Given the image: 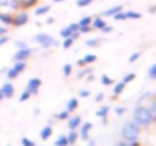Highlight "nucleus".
Masks as SVG:
<instances>
[{"label":"nucleus","instance_id":"obj_1","mask_svg":"<svg viewBox=\"0 0 156 146\" xmlns=\"http://www.w3.org/2000/svg\"><path fill=\"white\" fill-rule=\"evenodd\" d=\"M133 120L141 126V128H147L153 123V116L150 113V108L148 105H136L135 110H133Z\"/></svg>","mask_w":156,"mask_h":146},{"label":"nucleus","instance_id":"obj_2","mask_svg":"<svg viewBox=\"0 0 156 146\" xmlns=\"http://www.w3.org/2000/svg\"><path fill=\"white\" fill-rule=\"evenodd\" d=\"M139 134H141V126L132 119V120H127L122 128H121V138L122 140H127V141H138L139 138Z\"/></svg>","mask_w":156,"mask_h":146},{"label":"nucleus","instance_id":"obj_3","mask_svg":"<svg viewBox=\"0 0 156 146\" xmlns=\"http://www.w3.org/2000/svg\"><path fill=\"white\" fill-rule=\"evenodd\" d=\"M32 40H34V43H35L38 47H41V49H44V50H49V49H54V47H58V46H60L58 40H57L54 35H49V34H46V32H38V34H35Z\"/></svg>","mask_w":156,"mask_h":146},{"label":"nucleus","instance_id":"obj_4","mask_svg":"<svg viewBox=\"0 0 156 146\" xmlns=\"http://www.w3.org/2000/svg\"><path fill=\"white\" fill-rule=\"evenodd\" d=\"M26 67H28V64H26V61H17V62H12V65L11 67H8V70H6V78L9 79V81H12V79H17L22 73L26 70Z\"/></svg>","mask_w":156,"mask_h":146},{"label":"nucleus","instance_id":"obj_5","mask_svg":"<svg viewBox=\"0 0 156 146\" xmlns=\"http://www.w3.org/2000/svg\"><path fill=\"white\" fill-rule=\"evenodd\" d=\"M28 22H29V14H28V11H25V9H19V11L12 12V25H11L12 28L19 29V28L25 26Z\"/></svg>","mask_w":156,"mask_h":146},{"label":"nucleus","instance_id":"obj_6","mask_svg":"<svg viewBox=\"0 0 156 146\" xmlns=\"http://www.w3.org/2000/svg\"><path fill=\"white\" fill-rule=\"evenodd\" d=\"M35 53V49H32V47H23V49H17L14 53H12V56H11V59H12V62H17V61H28L32 55Z\"/></svg>","mask_w":156,"mask_h":146},{"label":"nucleus","instance_id":"obj_7","mask_svg":"<svg viewBox=\"0 0 156 146\" xmlns=\"http://www.w3.org/2000/svg\"><path fill=\"white\" fill-rule=\"evenodd\" d=\"M40 87H41V79H40V78H31V79L26 82V88H25V90H26L31 96H35V95H38Z\"/></svg>","mask_w":156,"mask_h":146},{"label":"nucleus","instance_id":"obj_8","mask_svg":"<svg viewBox=\"0 0 156 146\" xmlns=\"http://www.w3.org/2000/svg\"><path fill=\"white\" fill-rule=\"evenodd\" d=\"M92 128H94L92 122H83V123L80 125V128H78V135H80V138H81L83 141H86V140L90 137Z\"/></svg>","mask_w":156,"mask_h":146},{"label":"nucleus","instance_id":"obj_9","mask_svg":"<svg viewBox=\"0 0 156 146\" xmlns=\"http://www.w3.org/2000/svg\"><path fill=\"white\" fill-rule=\"evenodd\" d=\"M0 93H2V96H3L5 99H12V96H14V93H16L14 84H12L11 81L5 82L2 87H0Z\"/></svg>","mask_w":156,"mask_h":146},{"label":"nucleus","instance_id":"obj_10","mask_svg":"<svg viewBox=\"0 0 156 146\" xmlns=\"http://www.w3.org/2000/svg\"><path fill=\"white\" fill-rule=\"evenodd\" d=\"M97 59H98V56L97 55H94V53H86L83 58H80L76 61V65L78 67H86V65H92L94 62H97Z\"/></svg>","mask_w":156,"mask_h":146},{"label":"nucleus","instance_id":"obj_11","mask_svg":"<svg viewBox=\"0 0 156 146\" xmlns=\"http://www.w3.org/2000/svg\"><path fill=\"white\" fill-rule=\"evenodd\" d=\"M78 29H80L78 23H69L67 26H64V28L60 31V37H61V38H67V37H70L72 34L78 32Z\"/></svg>","mask_w":156,"mask_h":146},{"label":"nucleus","instance_id":"obj_12","mask_svg":"<svg viewBox=\"0 0 156 146\" xmlns=\"http://www.w3.org/2000/svg\"><path fill=\"white\" fill-rule=\"evenodd\" d=\"M0 8L16 12L20 9V5H19V0H0Z\"/></svg>","mask_w":156,"mask_h":146},{"label":"nucleus","instance_id":"obj_13","mask_svg":"<svg viewBox=\"0 0 156 146\" xmlns=\"http://www.w3.org/2000/svg\"><path fill=\"white\" fill-rule=\"evenodd\" d=\"M80 32H75V34H72L70 37H67V38H63V41H61V47L64 49V50H67V49H70L73 44H75V41L80 38Z\"/></svg>","mask_w":156,"mask_h":146},{"label":"nucleus","instance_id":"obj_14","mask_svg":"<svg viewBox=\"0 0 156 146\" xmlns=\"http://www.w3.org/2000/svg\"><path fill=\"white\" fill-rule=\"evenodd\" d=\"M66 122H67V128L69 129H78L80 125L83 123V119H81V116H78V114H75V116L70 114V117Z\"/></svg>","mask_w":156,"mask_h":146},{"label":"nucleus","instance_id":"obj_15","mask_svg":"<svg viewBox=\"0 0 156 146\" xmlns=\"http://www.w3.org/2000/svg\"><path fill=\"white\" fill-rule=\"evenodd\" d=\"M107 23H106V18L104 17H101V15H95L94 18H92V29L94 31H101L104 26H106Z\"/></svg>","mask_w":156,"mask_h":146},{"label":"nucleus","instance_id":"obj_16","mask_svg":"<svg viewBox=\"0 0 156 146\" xmlns=\"http://www.w3.org/2000/svg\"><path fill=\"white\" fill-rule=\"evenodd\" d=\"M38 3H40V0H19L20 9H25V11L35 8V6H37Z\"/></svg>","mask_w":156,"mask_h":146},{"label":"nucleus","instance_id":"obj_17","mask_svg":"<svg viewBox=\"0 0 156 146\" xmlns=\"http://www.w3.org/2000/svg\"><path fill=\"white\" fill-rule=\"evenodd\" d=\"M90 73H94V67L92 65H86V67H81L80 70L76 71V79H84L87 75H90Z\"/></svg>","mask_w":156,"mask_h":146},{"label":"nucleus","instance_id":"obj_18","mask_svg":"<svg viewBox=\"0 0 156 146\" xmlns=\"http://www.w3.org/2000/svg\"><path fill=\"white\" fill-rule=\"evenodd\" d=\"M126 85H127V84H124L122 81H119V82L113 84V88H112V96H113V99L122 95V91L126 90Z\"/></svg>","mask_w":156,"mask_h":146},{"label":"nucleus","instance_id":"obj_19","mask_svg":"<svg viewBox=\"0 0 156 146\" xmlns=\"http://www.w3.org/2000/svg\"><path fill=\"white\" fill-rule=\"evenodd\" d=\"M49 11H51V5H37V6L34 8V14H35L37 17L46 15V14H49Z\"/></svg>","mask_w":156,"mask_h":146},{"label":"nucleus","instance_id":"obj_20","mask_svg":"<svg viewBox=\"0 0 156 146\" xmlns=\"http://www.w3.org/2000/svg\"><path fill=\"white\" fill-rule=\"evenodd\" d=\"M0 25L11 26L12 25V12H0Z\"/></svg>","mask_w":156,"mask_h":146},{"label":"nucleus","instance_id":"obj_21","mask_svg":"<svg viewBox=\"0 0 156 146\" xmlns=\"http://www.w3.org/2000/svg\"><path fill=\"white\" fill-rule=\"evenodd\" d=\"M52 132H54L52 125H46V126L41 128V131H40V138H41L43 141H46V140H49V137L52 135Z\"/></svg>","mask_w":156,"mask_h":146},{"label":"nucleus","instance_id":"obj_22","mask_svg":"<svg viewBox=\"0 0 156 146\" xmlns=\"http://www.w3.org/2000/svg\"><path fill=\"white\" fill-rule=\"evenodd\" d=\"M78 105H80V101H78V98H70V99L66 102V110L72 114V113L78 108Z\"/></svg>","mask_w":156,"mask_h":146},{"label":"nucleus","instance_id":"obj_23","mask_svg":"<svg viewBox=\"0 0 156 146\" xmlns=\"http://www.w3.org/2000/svg\"><path fill=\"white\" fill-rule=\"evenodd\" d=\"M119 11H122V5H116V6H112V8H109V9H106L103 14H101V17H113L115 14H118Z\"/></svg>","mask_w":156,"mask_h":146},{"label":"nucleus","instance_id":"obj_24","mask_svg":"<svg viewBox=\"0 0 156 146\" xmlns=\"http://www.w3.org/2000/svg\"><path fill=\"white\" fill-rule=\"evenodd\" d=\"M109 113H110V107H107V105H104V107H101V108H98L97 111H95V116L98 117V119H107V116H109Z\"/></svg>","mask_w":156,"mask_h":146},{"label":"nucleus","instance_id":"obj_25","mask_svg":"<svg viewBox=\"0 0 156 146\" xmlns=\"http://www.w3.org/2000/svg\"><path fill=\"white\" fill-rule=\"evenodd\" d=\"M66 135H67L69 144H75L78 141V138H80V135H78V129H69V132Z\"/></svg>","mask_w":156,"mask_h":146},{"label":"nucleus","instance_id":"obj_26","mask_svg":"<svg viewBox=\"0 0 156 146\" xmlns=\"http://www.w3.org/2000/svg\"><path fill=\"white\" fill-rule=\"evenodd\" d=\"M148 108H150V113H151V116H153V122H156V93L151 95Z\"/></svg>","mask_w":156,"mask_h":146},{"label":"nucleus","instance_id":"obj_27","mask_svg":"<svg viewBox=\"0 0 156 146\" xmlns=\"http://www.w3.org/2000/svg\"><path fill=\"white\" fill-rule=\"evenodd\" d=\"M61 73H63V76H64V78H69V76H72V73H73V64H70V62H66V64L61 67Z\"/></svg>","mask_w":156,"mask_h":146},{"label":"nucleus","instance_id":"obj_28","mask_svg":"<svg viewBox=\"0 0 156 146\" xmlns=\"http://www.w3.org/2000/svg\"><path fill=\"white\" fill-rule=\"evenodd\" d=\"M101 43H103V38H89V40H86V41H84L86 47H90V49L98 47Z\"/></svg>","mask_w":156,"mask_h":146},{"label":"nucleus","instance_id":"obj_29","mask_svg":"<svg viewBox=\"0 0 156 146\" xmlns=\"http://www.w3.org/2000/svg\"><path fill=\"white\" fill-rule=\"evenodd\" d=\"M54 146H69V141H67V135L66 134H60L55 141H54Z\"/></svg>","mask_w":156,"mask_h":146},{"label":"nucleus","instance_id":"obj_30","mask_svg":"<svg viewBox=\"0 0 156 146\" xmlns=\"http://www.w3.org/2000/svg\"><path fill=\"white\" fill-rule=\"evenodd\" d=\"M54 117H55L57 120H67V119L70 117V113H69V111H67V110L64 108L63 111H58V113H57V114H55Z\"/></svg>","mask_w":156,"mask_h":146},{"label":"nucleus","instance_id":"obj_31","mask_svg":"<svg viewBox=\"0 0 156 146\" xmlns=\"http://www.w3.org/2000/svg\"><path fill=\"white\" fill-rule=\"evenodd\" d=\"M92 18H94L92 15H84L80 22H76V23H78V26H90L92 25Z\"/></svg>","mask_w":156,"mask_h":146},{"label":"nucleus","instance_id":"obj_32","mask_svg":"<svg viewBox=\"0 0 156 146\" xmlns=\"http://www.w3.org/2000/svg\"><path fill=\"white\" fill-rule=\"evenodd\" d=\"M126 14H127V20H139L142 17V14L138 11H127Z\"/></svg>","mask_w":156,"mask_h":146},{"label":"nucleus","instance_id":"obj_33","mask_svg":"<svg viewBox=\"0 0 156 146\" xmlns=\"http://www.w3.org/2000/svg\"><path fill=\"white\" fill-rule=\"evenodd\" d=\"M115 146H141L138 141H127V140H118L116 143H115Z\"/></svg>","mask_w":156,"mask_h":146},{"label":"nucleus","instance_id":"obj_34","mask_svg":"<svg viewBox=\"0 0 156 146\" xmlns=\"http://www.w3.org/2000/svg\"><path fill=\"white\" fill-rule=\"evenodd\" d=\"M135 78H136V73H133V71H130V73H127V75H124L122 76V82L124 84H129V82H132V81H135Z\"/></svg>","mask_w":156,"mask_h":146},{"label":"nucleus","instance_id":"obj_35","mask_svg":"<svg viewBox=\"0 0 156 146\" xmlns=\"http://www.w3.org/2000/svg\"><path fill=\"white\" fill-rule=\"evenodd\" d=\"M75 3H76L78 8H87V6H90L94 3V0H76Z\"/></svg>","mask_w":156,"mask_h":146},{"label":"nucleus","instance_id":"obj_36","mask_svg":"<svg viewBox=\"0 0 156 146\" xmlns=\"http://www.w3.org/2000/svg\"><path fill=\"white\" fill-rule=\"evenodd\" d=\"M147 76H148V79H156V62L153 64V65H150V68H148V71H147Z\"/></svg>","mask_w":156,"mask_h":146},{"label":"nucleus","instance_id":"obj_37","mask_svg":"<svg viewBox=\"0 0 156 146\" xmlns=\"http://www.w3.org/2000/svg\"><path fill=\"white\" fill-rule=\"evenodd\" d=\"M101 84L103 85H113V79L109 76V75H101Z\"/></svg>","mask_w":156,"mask_h":146},{"label":"nucleus","instance_id":"obj_38","mask_svg":"<svg viewBox=\"0 0 156 146\" xmlns=\"http://www.w3.org/2000/svg\"><path fill=\"white\" fill-rule=\"evenodd\" d=\"M113 20H115V22H124V20H127V14H126L124 11H119L118 14L113 15Z\"/></svg>","mask_w":156,"mask_h":146},{"label":"nucleus","instance_id":"obj_39","mask_svg":"<svg viewBox=\"0 0 156 146\" xmlns=\"http://www.w3.org/2000/svg\"><path fill=\"white\" fill-rule=\"evenodd\" d=\"M20 143H22V146H37V144H35V141H34V140H31L29 137H22Z\"/></svg>","mask_w":156,"mask_h":146},{"label":"nucleus","instance_id":"obj_40","mask_svg":"<svg viewBox=\"0 0 156 146\" xmlns=\"http://www.w3.org/2000/svg\"><path fill=\"white\" fill-rule=\"evenodd\" d=\"M141 55H142V52H135V53H132V55L129 56V62H130V64H133L136 59H139V58H141Z\"/></svg>","mask_w":156,"mask_h":146},{"label":"nucleus","instance_id":"obj_41","mask_svg":"<svg viewBox=\"0 0 156 146\" xmlns=\"http://www.w3.org/2000/svg\"><path fill=\"white\" fill-rule=\"evenodd\" d=\"M29 98H31V95L26 91V90H23L22 93H20V98H19V102H26V101H29Z\"/></svg>","mask_w":156,"mask_h":146},{"label":"nucleus","instance_id":"obj_42","mask_svg":"<svg viewBox=\"0 0 156 146\" xmlns=\"http://www.w3.org/2000/svg\"><path fill=\"white\" fill-rule=\"evenodd\" d=\"M94 29H92V26H80V29H78V32H80L81 35L83 34H89V32H92Z\"/></svg>","mask_w":156,"mask_h":146},{"label":"nucleus","instance_id":"obj_43","mask_svg":"<svg viewBox=\"0 0 156 146\" xmlns=\"http://www.w3.org/2000/svg\"><path fill=\"white\" fill-rule=\"evenodd\" d=\"M78 96H80V98H89V96H90V90L81 88L80 91H78Z\"/></svg>","mask_w":156,"mask_h":146},{"label":"nucleus","instance_id":"obj_44","mask_svg":"<svg viewBox=\"0 0 156 146\" xmlns=\"http://www.w3.org/2000/svg\"><path fill=\"white\" fill-rule=\"evenodd\" d=\"M14 44H16V47H17V49H23V47H28V43H26V41H23V40H17V41H16Z\"/></svg>","mask_w":156,"mask_h":146},{"label":"nucleus","instance_id":"obj_45","mask_svg":"<svg viewBox=\"0 0 156 146\" xmlns=\"http://www.w3.org/2000/svg\"><path fill=\"white\" fill-rule=\"evenodd\" d=\"M100 32H103V34H112L113 32V26H110V25H106Z\"/></svg>","mask_w":156,"mask_h":146},{"label":"nucleus","instance_id":"obj_46","mask_svg":"<svg viewBox=\"0 0 156 146\" xmlns=\"http://www.w3.org/2000/svg\"><path fill=\"white\" fill-rule=\"evenodd\" d=\"M126 110H127L126 107H116V108H115V114H116V116H122V114L126 113Z\"/></svg>","mask_w":156,"mask_h":146},{"label":"nucleus","instance_id":"obj_47","mask_svg":"<svg viewBox=\"0 0 156 146\" xmlns=\"http://www.w3.org/2000/svg\"><path fill=\"white\" fill-rule=\"evenodd\" d=\"M8 41H9V37H8V34H6V35H2V37H0V47H2V46H5Z\"/></svg>","mask_w":156,"mask_h":146},{"label":"nucleus","instance_id":"obj_48","mask_svg":"<svg viewBox=\"0 0 156 146\" xmlns=\"http://www.w3.org/2000/svg\"><path fill=\"white\" fill-rule=\"evenodd\" d=\"M103 99H104V93H98V95H97V98H95V102H98V104H100V102H103Z\"/></svg>","mask_w":156,"mask_h":146},{"label":"nucleus","instance_id":"obj_49","mask_svg":"<svg viewBox=\"0 0 156 146\" xmlns=\"http://www.w3.org/2000/svg\"><path fill=\"white\" fill-rule=\"evenodd\" d=\"M86 143H87V146H97V141H95V138H90V137L86 140Z\"/></svg>","mask_w":156,"mask_h":146},{"label":"nucleus","instance_id":"obj_50","mask_svg":"<svg viewBox=\"0 0 156 146\" xmlns=\"http://www.w3.org/2000/svg\"><path fill=\"white\" fill-rule=\"evenodd\" d=\"M6 34H8V28H6V26H0V37L6 35Z\"/></svg>","mask_w":156,"mask_h":146},{"label":"nucleus","instance_id":"obj_51","mask_svg":"<svg viewBox=\"0 0 156 146\" xmlns=\"http://www.w3.org/2000/svg\"><path fill=\"white\" fill-rule=\"evenodd\" d=\"M86 81H87V82H92V81H95L94 73H90V75H87V76H86Z\"/></svg>","mask_w":156,"mask_h":146},{"label":"nucleus","instance_id":"obj_52","mask_svg":"<svg viewBox=\"0 0 156 146\" xmlns=\"http://www.w3.org/2000/svg\"><path fill=\"white\" fill-rule=\"evenodd\" d=\"M46 23H48V25H52V23H55V18H54V17H48V18H46Z\"/></svg>","mask_w":156,"mask_h":146},{"label":"nucleus","instance_id":"obj_53","mask_svg":"<svg viewBox=\"0 0 156 146\" xmlns=\"http://www.w3.org/2000/svg\"><path fill=\"white\" fill-rule=\"evenodd\" d=\"M148 12H156V6H148Z\"/></svg>","mask_w":156,"mask_h":146},{"label":"nucleus","instance_id":"obj_54","mask_svg":"<svg viewBox=\"0 0 156 146\" xmlns=\"http://www.w3.org/2000/svg\"><path fill=\"white\" fill-rule=\"evenodd\" d=\"M54 3H63V2H66V0H52Z\"/></svg>","mask_w":156,"mask_h":146},{"label":"nucleus","instance_id":"obj_55","mask_svg":"<svg viewBox=\"0 0 156 146\" xmlns=\"http://www.w3.org/2000/svg\"><path fill=\"white\" fill-rule=\"evenodd\" d=\"M3 99H5V98L2 96V93H0V104H2V101H3Z\"/></svg>","mask_w":156,"mask_h":146},{"label":"nucleus","instance_id":"obj_56","mask_svg":"<svg viewBox=\"0 0 156 146\" xmlns=\"http://www.w3.org/2000/svg\"><path fill=\"white\" fill-rule=\"evenodd\" d=\"M69 146H75V144H69Z\"/></svg>","mask_w":156,"mask_h":146}]
</instances>
